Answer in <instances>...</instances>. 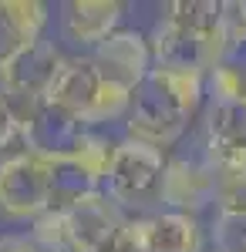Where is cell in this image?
Returning a JSON list of instances; mask_svg holds the SVG:
<instances>
[{
	"instance_id": "obj_1",
	"label": "cell",
	"mask_w": 246,
	"mask_h": 252,
	"mask_svg": "<svg viewBox=\"0 0 246 252\" xmlns=\"http://www.w3.org/2000/svg\"><path fill=\"white\" fill-rule=\"evenodd\" d=\"M165 168L169 158L165 152L152 148L145 141L125 138L115 145V155L108 161L105 172V195L112 198L115 205L125 209H142L162 198V182H165Z\"/></svg>"
},
{
	"instance_id": "obj_2",
	"label": "cell",
	"mask_w": 246,
	"mask_h": 252,
	"mask_svg": "<svg viewBox=\"0 0 246 252\" xmlns=\"http://www.w3.org/2000/svg\"><path fill=\"white\" fill-rule=\"evenodd\" d=\"M88 138H91V125L71 115V111L51 104V101L31 104V111L24 115V145L41 161L75 158Z\"/></svg>"
},
{
	"instance_id": "obj_3",
	"label": "cell",
	"mask_w": 246,
	"mask_h": 252,
	"mask_svg": "<svg viewBox=\"0 0 246 252\" xmlns=\"http://www.w3.org/2000/svg\"><path fill=\"white\" fill-rule=\"evenodd\" d=\"M192 115L175 101L172 94H165L159 84L145 81L135 91L132 111H128V138L145 141L152 148L165 152L169 145H175L179 138L186 135Z\"/></svg>"
},
{
	"instance_id": "obj_4",
	"label": "cell",
	"mask_w": 246,
	"mask_h": 252,
	"mask_svg": "<svg viewBox=\"0 0 246 252\" xmlns=\"http://www.w3.org/2000/svg\"><path fill=\"white\" fill-rule=\"evenodd\" d=\"M47 209V161H41L31 152L0 161V212L7 219H38Z\"/></svg>"
},
{
	"instance_id": "obj_5",
	"label": "cell",
	"mask_w": 246,
	"mask_h": 252,
	"mask_svg": "<svg viewBox=\"0 0 246 252\" xmlns=\"http://www.w3.org/2000/svg\"><path fill=\"white\" fill-rule=\"evenodd\" d=\"M149 44H152L155 67L196 71V74H206V78H209V71L219 64V58H223V44H212V40L192 34V31H186L182 24H175L165 14L155 20Z\"/></svg>"
},
{
	"instance_id": "obj_6",
	"label": "cell",
	"mask_w": 246,
	"mask_h": 252,
	"mask_svg": "<svg viewBox=\"0 0 246 252\" xmlns=\"http://www.w3.org/2000/svg\"><path fill=\"white\" fill-rule=\"evenodd\" d=\"M61 51L51 40H34L31 47H24L14 61H7L0 67V88L7 97H24L27 104H38L47 97L61 71Z\"/></svg>"
},
{
	"instance_id": "obj_7",
	"label": "cell",
	"mask_w": 246,
	"mask_h": 252,
	"mask_svg": "<svg viewBox=\"0 0 246 252\" xmlns=\"http://www.w3.org/2000/svg\"><path fill=\"white\" fill-rule=\"evenodd\" d=\"M95 64L105 81H112V84L132 91V94L149 81L152 67H155L152 44L138 31H115L105 44L95 47Z\"/></svg>"
},
{
	"instance_id": "obj_8",
	"label": "cell",
	"mask_w": 246,
	"mask_h": 252,
	"mask_svg": "<svg viewBox=\"0 0 246 252\" xmlns=\"http://www.w3.org/2000/svg\"><path fill=\"white\" fill-rule=\"evenodd\" d=\"M105 84L108 81L101 78L95 58H64L44 101H51V104H57V108H64V111H71V115L91 125V115L101 101Z\"/></svg>"
},
{
	"instance_id": "obj_9",
	"label": "cell",
	"mask_w": 246,
	"mask_h": 252,
	"mask_svg": "<svg viewBox=\"0 0 246 252\" xmlns=\"http://www.w3.org/2000/svg\"><path fill=\"white\" fill-rule=\"evenodd\" d=\"M162 202L169 212L196 215L203 205L216 202V175L206 161L196 158H169L165 182H162Z\"/></svg>"
},
{
	"instance_id": "obj_10",
	"label": "cell",
	"mask_w": 246,
	"mask_h": 252,
	"mask_svg": "<svg viewBox=\"0 0 246 252\" xmlns=\"http://www.w3.org/2000/svg\"><path fill=\"white\" fill-rule=\"evenodd\" d=\"M68 219V235H71V252H95L108 235L125 222L115 202L105 192H95L64 209Z\"/></svg>"
},
{
	"instance_id": "obj_11",
	"label": "cell",
	"mask_w": 246,
	"mask_h": 252,
	"mask_svg": "<svg viewBox=\"0 0 246 252\" xmlns=\"http://www.w3.org/2000/svg\"><path fill=\"white\" fill-rule=\"evenodd\" d=\"M47 7L38 0H0V67L41 40Z\"/></svg>"
},
{
	"instance_id": "obj_12",
	"label": "cell",
	"mask_w": 246,
	"mask_h": 252,
	"mask_svg": "<svg viewBox=\"0 0 246 252\" xmlns=\"http://www.w3.org/2000/svg\"><path fill=\"white\" fill-rule=\"evenodd\" d=\"M122 3L115 0H71L64 3L61 14V27L64 37L75 44H105L118 31V17H122Z\"/></svg>"
},
{
	"instance_id": "obj_13",
	"label": "cell",
	"mask_w": 246,
	"mask_h": 252,
	"mask_svg": "<svg viewBox=\"0 0 246 252\" xmlns=\"http://www.w3.org/2000/svg\"><path fill=\"white\" fill-rule=\"evenodd\" d=\"M142 246L145 252H203V229L196 215L159 212L142 219Z\"/></svg>"
},
{
	"instance_id": "obj_14",
	"label": "cell",
	"mask_w": 246,
	"mask_h": 252,
	"mask_svg": "<svg viewBox=\"0 0 246 252\" xmlns=\"http://www.w3.org/2000/svg\"><path fill=\"white\" fill-rule=\"evenodd\" d=\"M31 239L44 252H71V235H68L64 209H47L44 215H38L34 229H31Z\"/></svg>"
},
{
	"instance_id": "obj_15",
	"label": "cell",
	"mask_w": 246,
	"mask_h": 252,
	"mask_svg": "<svg viewBox=\"0 0 246 252\" xmlns=\"http://www.w3.org/2000/svg\"><path fill=\"white\" fill-rule=\"evenodd\" d=\"M212 249L246 252V212H219L212 219Z\"/></svg>"
},
{
	"instance_id": "obj_16",
	"label": "cell",
	"mask_w": 246,
	"mask_h": 252,
	"mask_svg": "<svg viewBox=\"0 0 246 252\" xmlns=\"http://www.w3.org/2000/svg\"><path fill=\"white\" fill-rule=\"evenodd\" d=\"M216 209L219 212H246V168L216 175Z\"/></svg>"
},
{
	"instance_id": "obj_17",
	"label": "cell",
	"mask_w": 246,
	"mask_h": 252,
	"mask_svg": "<svg viewBox=\"0 0 246 252\" xmlns=\"http://www.w3.org/2000/svg\"><path fill=\"white\" fill-rule=\"evenodd\" d=\"M95 252H145V246H142V225L138 222H122Z\"/></svg>"
},
{
	"instance_id": "obj_18",
	"label": "cell",
	"mask_w": 246,
	"mask_h": 252,
	"mask_svg": "<svg viewBox=\"0 0 246 252\" xmlns=\"http://www.w3.org/2000/svg\"><path fill=\"white\" fill-rule=\"evenodd\" d=\"M17 135H24V115L17 111V104L0 91V148H7Z\"/></svg>"
},
{
	"instance_id": "obj_19",
	"label": "cell",
	"mask_w": 246,
	"mask_h": 252,
	"mask_svg": "<svg viewBox=\"0 0 246 252\" xmlns=\"http://www.w3.org/2000/svg\"><path fill=\"white\" fill-rule=\"evenodd\" d=\"M226 24H229V34H246V0H229L226 3Z\"/></svg>"
},
{
	"instance_id": "obj_20",
	"label": "cell",
	"mask_w": 246,
	"mask_h": 252,
	"mask_svg": "<svg viewBox=\"0 0 246 252\" xmlns=\"http://www.w3.org/2000/svg\"><path fill=\"white\" fill-rule=\"evenodd\" d=\"M0 252H41V249L27 235H0Z\"/></svg>"
}]
</instances>
